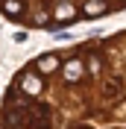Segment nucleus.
<instances>
[{"mask_svg":"<svg viewBox=\"0 0 126 129\" xmlns=\"http://www.w3.org/2000/svg\"><path fill=\"white\" fill-rule=\"evenodd\" d=\"M0 129H126V26L24 62L0 97Z\"/></svg>","mask_w":126,"mask_h":129,"instance_id":"nucleus-1","label":"nucleus"},{"mask_svg":"<svg viewBox=\"0 0 126 129\" xmlns=\"http://www.w3.org/2000/svg\"><path fill=\"white\" fill-rule=\"evenodd\" d=\"M123 12L126 0H0V15L9 24L35 32L71 29Z\"/></svg>","mask_w":126,"mask_h":129,"instance_id":"nucleus-2","label":"nucleus"}]
</instances>
